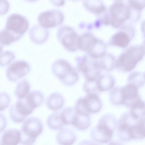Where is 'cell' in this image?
Returning a JSON list of instances; mask_svg holds the SVG:
<instances>
[{"mask_svg": "<svg viewBox=\"0 0 145 145\" xmlns=\"http://www.w3.org/2000/svg\"><path fill=\"white\" fill-rule=\"evenodd\" d=\"M145 119L137 118L130 111L120 116L117 126V136L121 142L141 140L145 138Z\"/></svg>", "mask_w": 145, "mask_h": 145, "instance_id": "cell-1", "label": "cell"}, {"mask_svg": "<svg viewBox=\"0 0 145 145\" xmlns=\"http://www.w3.org/2000/svg\"><path fill=\"white\" fill-rule=\"evenodd\" d=\"M51 69L54 75L66 86L73 85L78 80L79 75L76 70L64 59H58L55 61Z\"/></svg>", "mask_w": 145, "mask_h": 145, "instance_id": "cell-2", "label": "cell"}, {"mask_svg": "<svg viewBox=\"0 0 145 145\" xmlns=\"http://www.w3.org/2000/svg\"><path fill=\"white\" fill-rule=\"evenodd\" d=\"M144 54V48L143 46L131 47L123 53L115 61V67L123 71H130L142 59Z\"/></svg>", "mask_w": 145, "mask_h": 145, "instance_id": "cell-3", "label": "cell"}, {"mask_svg": "<svg viewBox=\"0 0 145 145\" xmlns=\"http://www.w3.org/2000/svg\"><path fill=\"white\" fill-rule=\"evenodd\" d=\"M43 129V124L39 119L35 117L27 118L24 122L20 131V143L23 145H32Z\"/></svg>", "mask_w": 145, "mask_h": 145, "instance_id": "cell-4", "label": "cell"}, {"mask_svg": "<svg viewBox=\"0 0 145 145\" xmlns=\"http://www.w3.org/2000/svg\"><path fill=\"white\" fill-rule=\"evenodd\" d=\"M78 48L86 52L91 57L97 58L105 54L106 45L90 33H84L79 36Z\"/></svg>", "mask_w": 145, "mask_h": 145, "instance_id": "cell-5", "label": "cell"}, {"mask_svg": "<svg viewBox=\"0 0 145 145\" xmlns=\"http://www.w3.org/2000/svg\"><path fill=\"white\" fill-rule=\"evenodd\" d=\"M75 60L78 69L84 74L86 80L95 79L100 74L102 69L98 58L85 56L77 57Z\"/></svg>", "mask_w": 145, "mask_h": 145, "instance_id": "cell-6", "label": "cell"}, {"mask_svg": "<svg viewBox=\"0 0 145 145\" xmlns=\"http://www.w3.org/2000/svg\"><path fill=\"white\" fill-rule=\"evenodd\" d=\"M57 35L58 40L66 50L74 52L78 49L79 36L72 27L63 25L58 28Z\"/></svg>", "mask_w": 145, "mask_h": 145, "instance_id": "cell-7", "label": "cell"}, {"mask_svg": "<svg viewBox=\"0 0 145 145\" xmlns=\"http://www.w3.org/2000/svg\"><path fill=\"white\" fill-rule=\"evenodd\" d=\"M110 15V23L115 28L122 25L131 16V10L120 1H116L111 5L109 9Z\"/></svg>", "mask_w": 145, "mask_h": 145, "instance_id": "cell-8", "label": "cell"}, {"mask_svg": "<svg viewBox=\"0 0 145 145\" xmlns=\"http://www.w3.org/2000/svg\"><path fill=\"white\" fill-rule=\"evenodd\" d=\"M101 108V103L99 97L97 95L92 94L79 98L74 107L76 111L89 115L98 112Z\"/></svg>", "mask_w": 145, "mask_h": 145, "instance_id": "cell-9", "label": "cell"}, {"mask_svg": "<svg viewBox=\"0 0 145 145\" xmlns=\"http://www.w3.org/2000/svg\"><path fill=\"white\" fill-rule=\"evenodd\" d=\"M64 16L62 12L57 9H51L43 11L38 16L39 25L45 28H50L61 24Z\"/></svg>", "mask_w": 145, "mask_h": 145, "instance_id": "cell-10", "label": "cell"}, {"mask_svg": "<svg viewBox=\"0 0 145 145\" xmlns=\"http://www.w3.org/2000/svg\"><path fill=\"white\" fill-rule=\"evenodd\" d=\"M29 26L28 20L25 17L17 13H13L7 17L5 28L22 36L28 30Z\"/></svg>", "mask_w": 145, "mask_h": 145, "instance_id": "cell-11", "label": "cell"}, {"mask_svg": "<svg viewBox=\"0 0 145 145\" xmlns=\"http://www.w3.org/2000/svg\"><path fill=\"white\" fill-rule=\"evenodd\" d=\"M29 63L25 61L19 60L10 64L6 72V75L10 81L14 82L27 74L30 70Z\"/></svg>", "mask_w": 145, "mask_h": 145, "instance_id": "cell-12", "label": "cell"}, {"mask_svg": "<svg viewBox=\"0 0 145 145\" xmlns=\"http://www.w3.org/2000/svg\"><path fill=\"white\" fill-rule=\"evenodd\" d=\"M33 111L28 106L24 98L18 99L16 103L11 106L9 109V115L14 122L20 123Z\"/></svg>", "mask_w": 145, "mask_h": 145, "instance_id": "cell-13", "label": "cell"}, {"mask_svg": "<svg viewBox=\"0 0 145 145\" xmlns=\"http://www.w3.org/2000/svg\"><path fill=\"white\" fill-rule=\"evenodd\" d=\"M138 88L135 85L128 83L121 88L122 105L130 108L142 101L138 95Z\"/></svg>", "mask_w": 145, "mask_h": 145, "instance_id": "cell-14", "label": "cell"}, {"mask_svg": "<svg viewBox=\"0 0 145 145\" xmlns=\"http://www.w3.org/2000/svg\"><path fill=\"white\" fill-rule=\"evenodd\" d=\"M114 132L107 127L97 123L91 130L90 135L93 141L105 144L111 140Z\"/></svg>", "mask_w": 145, "mask_h": 145, "instance_id": "cell-15", "label": "cell"}, {"mask_svg": "<svg viewBox=\"0 0 145 145\" xmlns=\"http://www.w3.org/2000/svg\"><path fill=\"white\" fill-rule=\"evenodd\" d=\"M20 131L15 129L6 130L0 138V145H18L20 142Z\"/></svg>", "mask_w": 145, "mask_h": 145, "instance_id": "cell-16", "label": "cell"}, {"mask_svg": "<svg viewBox=\"0 0 145 145\" xmlns=\"http://www.w3.org/2000/svg\"><path fill=\"white\" fill-rule=\"evenodd\" d=\"M76 140L75 133L67 128H63L59 130L56 136V141L59 145H72Z\"/></svg>", "mask_w": 145, "mask_h": 145, "instance_id": "cell-17", "label": "cell"}, {"mask_svg": "<svg viewBox=\"0 0 145 145\" xmlns=\"http://www.w3.org/2000/svg\"><path fill=\"white\" fill-rule=\"evenodd\" d=\"M30 37L34 42L37 44L43 43L47 39L48 32L46 28L40 25L33 26L29 30Z\"/></svg>", "mask_w": 145, "mask_h": 145, "instance_id": "cell-18", "label": "cell"}, {"mask_svg": "<svg viewBox=\"0 0 145 145\" xmlns=\"http://www.w3.org/2000/svg\"><path fill=\"white\" fill-rule=\"evenodd\" d=\"M123 29L122 30L117 32L113 35L109 42L110 44L123 48L128 46L133 35L129 34L128 32L126 31V28H125V31Z\"/></svg>", "mask_w": 145, "mask_h": 145, "instance_id": "cell-19", "label": "cell"}, {"mask_svg": "<svg viewBox=\"0 0 145 145\" xmlns=\"http://www.w3.org/2000/svg\"><path fill=\"white\" fill-rule=\"evenodd\" d=\"M89 115L76 110L72 125L79 130L84 131L87 129L91 124Z\"/></svg>", "mask_w": 145, "mask_h": 145, "instance_id": "cell-20", "label": "cell"}, {"mask_svg": "<svg viewBox=\"0 0 145 145\" xmlns=\"http://www.w3.org/2000/svg\"><path fill=\"white\" fill-rule=\"evenodd\" d=\"M44 99L43 94L37 90L31 91L24 98L27 105L33 110L43 103Z\"/></svg>", "mask_w": 145, "mask_h": 145, "instance_id": "cell-21", "label": "cell"}, {"mask_svg": "<svg viewBox=\"0 0 145 145\" xmlns=\"http://www.w3.org/2000/svg\"><path fill=\"white\" fill-rule=\"evenodd\" d=\"M64 103V98L58 92H55L50 95L46 101V105L50 110L57 111L61 109Z\"/></svg>", "mask_w": 145, "mask_h": 145, "instance_id": "cell-22", "label": "cell"}, {"mask_svg": "<svg viewBox=\"0 0 145 145\" xmlns=\"http://www.w3.org/2000/svg\"><path fill=\"white\" fill-rule=\"evenodd\" d=\"M96 79L101 92L111 89L114 86V78L109 74H100Z\"/></svg>", "mask_w": 145, "mask_h": 145, "instance_id": "cell-23", "label": "cell"}, {"mask_svg": "<svg viewBox=\"0 0 145 145\" xmlns=\"http://www.w3.org/2000/svg\"><path fill=\"white\" fill-rule=\"evenodd\" d=\"M22 36L4 28L0 30V43L3 45H8L18 40Z\"/></svg>", "mask_w": 145, "mask_h": 145, "instance_id": "cell-24", "label": "cell"}, {"mask_svg": "<svg viewBox=\"0 0 145 145\" xmlns=\"http://www.w3.org/2000/svg\"><path fill=\"white\" fill-rule=\"evenodd\" d=\"M46 122L48 127L54 130H59L65 125L60 113L58 112L54 113L50 115L47 118Z\"/></svg>", "mask_w": 145, "mask_h": 145, "instance_id": "cell-25", "label": "cell"}, {"mask_svg": "<svg viewBox=\"0 0 145 145\" xmlns=\"http://www.w3.org/2000/svg\"><path fill=\"white\" fill-rule=\"evenodd\" d=\"M30 85L26 80L19 81L17 84L15 91L14 95L18 99L25 98L29 93Z\"/></svg>", "mask_w": 145, "mask_h": 145, "instance_id": "cell-26", "label": "cell"}, {"mask_svg": "<svg viewBox=\"0 0 145 145\" xmlns=\"http://www.w3.org/2000/svg\"><path fill=\"white\" fill-rule=\"evenodd\" d=\"M118 121L113 114L107 113L103 115L99 120L97 123L105 125L114 131L117 128Z\"/></svg>", "mask_w": 145, "mask_h": 145, "instance_id": "cell-27", "label": "cell"}, {"mask_svg": "<svg viewBox=\"0 0 145 145\" xmlns=\"http://www.w3.org/2000/svg\"><path fill=\"white\" fill-rule=\"evenodd\" d=\"M100 67L103 69L107 71L112 70L115 67L114 57L111 55L105 54L98 58Z\"/></svg>", "mask_w": 145, "mask_h": 145, "instance_id": "cell-28", "label": "cell"}, {"mask_svg": "<svg viewBox=\"0 0 145 145\" xmlns=\"http://www.w3.org/2000/svg\"><path fill=\"white\" fill-rule=\"evenodd\" d=\"M83 3L88 10L95 14L102 13L106 9L103 4L99 1H84Z\"/></svg>", "mask_w": 145, "mask_h": 145, "instance_id": "cell-29", "label": "cell"}, {"mask_svg": "<svg viewBox=\"0 0 145 145\" xmlns=\"http://www.w3.org/2000/svg\"><path fill=\"white\" fill-rule=\"evenodd\" d=\"M128 83L135 85L138 88L143 86L145 82L144 73L138 72H132L128 78Z\"/></svg>", "mask_w": 145, "mask_h": 145, "instance_id": "cell-30", "label": "cell"}, {"mask_svg": "<svg viewBox=\"0 0 145 145\" xmlns=\"http://www.w3.org/2000/svg\"><path fill=\"white\" fill-rule=\"evenodd\" d=\"M75 113L74 107H72L66 108L60 112L62 121L65 125H72Z\"/></svg>", "mask_w": 145, "mask_h": 145, "instance_id": "cell-31", "label": "cell"}, {"mask_svg": "<svg viewBox=\"0 0 145 145\" xmlns=\"http://www.w3.org/2000/svg\"><path fill=\"white\" fill-rule=\"evenodd\" d=\"M96 79L92 80H86L85 81L83 86V89L88 94L97 95L101 92Z\"/></svg>", "mask_w": 145, "mask_h": 145, "instance_id": "cell-32", "label": "cell"}, {"mask_svg": "<svg viewBox=\"0 0 145 145\" xmlns=\"http://www.w3.org/2000/svg\"><path fill=\"white\" fill-rule=\"evenodd\" d=\"M15 58V54L12 51L6 50L0 53V67H5L8 65Z\"/></svg>", "mask_w": 145, "mask_h": 145, "instance_id": "cell-33", "label": "cell"}, {"mask_svg": "<svg viewBox=\"0 0 145 145\" xmlns=\"http://www.w3.org/2000/svg\"><path fill=\"white\" fill-rule=\"evenodd\" d=\"M109 99L113 105H122L121 88L115 87L113 88L109 93Z\"/></svg>", "mask_w": 145, "mask_h": 145, "instance_id": "cell-34", "label": "cell"}, {"mask_svg": "<svg viewBox=\"0 0 145 145\" xmlns=\"http://www.w3.org/2000/svg\"><path fill=\"white\" fill-rule=\"evenodd\" d=\"M10 102V98L6 92H0V111H3L7 108Z\"/></svg>", "mask_w": 145, "mask_h": 145, "instance_id": "cell-35", "label": "cell"}, {"mask_svg": "<svg viewBox=\"0 0 145 145\" xmlns=\"http://www.w3.org/2000/svg\"><path fill=\"white\" fill-rule=\"evenodd\" d=\"M129 6L133 9L137 10L142 9L145 6V0L129 1Z\"/></svg>", "mask_w": 145, "mask_h": 145, "instance_id": "cell-36", "label": "cell"}, {"mask_svg": "<svg viewBox=\"0 0 145 145\" xmlns=\"http://www.w3.org/2000/svg\"><path fill=\"white\" fill-rule=\"evenodd\" d=\"M10 6L7 0H0V15H4L7 12Z\"/></svg>", "mask_w": 145, "mask_h": 145, "instance_id": "cell-37", "label": "cell"}, {"mask_svg": "<svg viewBox=\"0 0 145 145\" xmlns=\"http://www.w3.org/2000/svg\"><path fill=\"white\" fill-rule=\"evenodd\" d=\"M7 124V121L5 116L0 113V133L5 128Z\"/></svg>", "mask_w": 145, "mask_h": 145, "instance_id": "cell-38", "label": "cell"}, {"mask_svg": "<svg viewBox=\"0 0 145 145\" xmlns=\"http://www.w3.org/2000/svg\"><path fill=\"white\" fill-rule=\"evenodd\" d=\"M108 145H124L120 141L112 140L109 142Z\"/></svg>", "mask_w": 145, "mask_h": 145, "instance_id": "cell-39", "label": "cell"}, {"mask_svg": "<svg viewBox=\"0 0 145 145\" xmlns=\"http://www.w3.org/2000/svg\"><path fill=\"white\" fill-rule=\"evenodd\" d=\"M93 141L84 140L81 141L78 145H91Z\"/></svg>", "mask_w": 145, "mask_h": 145, "instance_id": "cell-40", "label": "cell"}, {"mask_svg": "<svg viewBox=\"0 0 145 145\" xmlns=\"http://www.w3.org/2000/svg\"><path fill=\"white\" fill-rule=\"evenodd\" d=\"M53 1L52 2V3L53 4H54V5H57V6H62L63 5L64 3H65V1H60V2H57L56 1Z\"/></svg>", "mask_w": 145, "mask_h": 145, "instance_id": "cell-41", "label": "cell"}, {"mask_svg": "<svg viewBox=\"0 0 145 145\" xmlns=\"http://www.w3.org/2000/svg\"><path fill=\"white\" fill-rule=\"evenodd\" d=\"M3 47V45L0 43V53L2 51Z\"/></svg>", "mask_w": 145, "mask_h": 145, "instance_id": "cell-42", "label": "cell"}, {"mask_svg": "<svg viewBox=\"0 0 145 145\" xmlns=\"http://www.w3.org/2000/svg\"><path fill=\"white\" fill-rule=\"evenodd\" d=\"M91 145H99L97 143L94 142L93 141Z\"/></svg>", "mask_w": 145, "mask_h": 145, "instance_id": "cell-43", "label": "cell"}, {"mask_svg": "<svg viewBox=\"0 0 145 145\" xmlns=\"http://www.w3.org/2000/svg\"></svg>", "mask_w": 145, "mask_h": 145, "instance_id": "cell-44", "label": "cell"}]
</instances>
